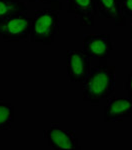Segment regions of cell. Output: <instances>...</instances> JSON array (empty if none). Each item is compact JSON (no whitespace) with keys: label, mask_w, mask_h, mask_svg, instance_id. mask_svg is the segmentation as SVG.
Listing matches in <instances>:
<instances>
[{"label":"cell","mask_w":132,"mask_h":150,"mask_svg":"<svg viewBox=\"0 0 132 150\" xmlns=\"http://www.w3.org/2000/svg\"><path fill=\"white\" fill-rule=\"evenodd\" d=\"M82 50L91 59H98L100 64H107V60L113 50L110 34H84Z\"/></svg>","instance_id":"277c9868"},{"label":"cell","mask_w":132,"mask_h":150,"mask_svg":"<svg viewBox=\"0 0 132 150\" xmlns=\"http://www.w3.org/2000/svg\"><path fill=\"white\" fill-rule=\"evenodd\" d=\"M43 135L47 139L48 146L54 150L81 149L75 131L63 129L57 123H52L48 129L43 130Z\"/></svg>","instance_id":"5b68a950"},{"label":"cell","mask_w":132,"mask_h":150,"mask_svg":"<svg viewBox=\"0 0 132 150\" xmlns=\"http://www.w3.org/2000/svg\"><path fill=\"white\" fill-rule=\"evenodd\" d=\"M29 2H40L43 4H48L51 6L50 9L55 11H60L62 9V3L60 0H29Z\"/></svg>","instance_id":"4fadbf2b"},{"label":"cell","mask_w":132,"mask_h":150,"mask_svg":"<svg viewBox=\"0 0 132 150\" xmlns=\"http://www.w3.org/2000/svg\"><path fill=\"white\" fill-rule=\"evenodd\" d=\"M121 12L126 18L132 19V0H117Z\"/></svg>","instance_id":"7c38bea8"},{"label":"cell","mask_w":132,"mask_h":150,"mask_svg":"<svg viewBox=\"0 0 132 150\" xmlns=\"http://www.w3.org/2000/svg\"><path fill=\"white\" fill-rule=\"evenodd\" d=\"M91 68V58L83 50H68L66 54L67 74L71 82L82 83Z\"/></svg>","instance_id":"8992f818"},{"label":"cell","mask_w":132,"mask_h":150,"mask_svg":"<svg viewBox=\"0 0 132 150\" xmlns=\"http://www.w3.org/2000/svg\"><path fill=\"white\" fill-rule=\"evenodd\" d=\"M97 13L101 18L114 20L116 26H126V17L122 14L117 0H94Z\"/></svg>","instance_id":"9c48e42d"},{"label":"cell","mask_w":132,"mask_h":150,"mask_svg":"<svg viewBox=\"0 0 132 150\" xmlns=\"http://www.w3.org/2000/svg\"><path fill=\"white\" fill-rule=\"evenodd\" d=\"M116 85L115 67L107 64L92 66L87 76L80 83L82 99L92 105H97L103 99H108L112 95Z\"/></svg>","instance_id":"6da1fadb"},{"label":"cell","mask_w":132,"mask_h":150,"mask_svg":"<svg viewBox=\"0 0 132 150\" xmlns=\"http://www.w3.org/2000/svg\"><path fill=\"white\" fill-rule=\"evenodd\" d=\"M130 38L132 41V19H131V23H130Z\"/></svg>","instance_id":"9a60e30c"},{"label":"cell","mask_w":132,"mask_h":150,"mask_svg":"<svg viewBox=\"0 0 132 150\" xmlns=\"http://www.w3.org/2000/svg\"><path fill=\"white\" fill-rule=\"evenodd\" d=\"M14 123L13 104L0 100V130H10Z\"/></svg>","instance_id":"8fae6325"},{"label":"cell","mask_w":132,"mask_h":150,"mask_svg":"<svg viewBox=\"0 0 132 150\" xmlns=\"http://www.w3.org/2000/svg\"><path fill=\"white\" fill-rule=\"evenodd\" d=\"M31 20L27 13H15L0 19V36L6 42H18L30 37Z\"/></svg>","instance_id":"3957f363"},{"label":"cell","mask_w":132,"mask_h":150,"mask_svg":"<svg viewBox=\"0 0 132 150\" xmlns=\"http://www.w3.org/2000/svg\"><path fill=\"white\" fill-rule=\"evenodd\" d=\"M132 116L130 97H109L104 106V122H118Z\"/></svg>","instance_id":"52a82bcc"},{"label":"cell","mask_w":132,"mask_h":150,"mask_svg":"<svg viewBox=\"0 0 132 150\" xmlns=\"http://www.w3.org/2000/svg\"><path fill=\"white\" fill-rule=\"evenodd\" d=\"M15 13H27L25 2L21 0H0V19Z\"/></svg>","instance_id":"30bf717a"},{"label":"cell","mask_w":132,"mask_h":150,"mask_svg":"<svg viewBox=\"0 0 132 150\" xmlns=\"http://www.w3.org/2000/svg\"><path fill=\"white\" fill-rule=\"evenodd\" d=\"M67 13L79 17L80 26H93L97 14L94 0H68Z\"/></svg>","instance_id":"ba28073f"},{"label":"cell","mask_w":132,"mask_h":150,"mask_svg":"<svg viewBox=\"0 0 132 150\" xmlns=\"http://www.w3.org/2000/svg\"><path fill=\"white\" fill-rule=\"evenodd\" d=\"M59 13L52 9L36 10L31 20L29 40L33 43L51 45L59 32Z\"/></svg>","instance_id":"7a4b0ae2"},{"label":"cell","mask_w":132,"mask_h":150,"mask_svg":"<svg viewBox=\"0 0 132 150\" xmlns=\"http://www.w3.org/2000/svg\"><path fill=\"white\" fill-rule=\"evenodd\" d=\"M124 90L126 91L128 97L132 99V71L127 76V80L124 82Z\"/></svg>","instance_id":"5bb4252c"}]
</instances>
